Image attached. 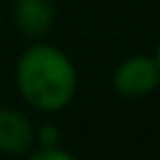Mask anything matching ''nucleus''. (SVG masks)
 <instances>
[{"mask_svg": "<svg viewBox=\"0 0 160 160\" xmlns=\"http://www.w3.org/2000/svg\"><path fill=\"white\" fill-rule=\"evenodd\" d=\"M15 85L30 108L60 112L75 98L78 70L65 50L50 42H32L15 62Z\"/></svg>", "mask_w": 160, "mask_h": 160, "instance_id": "nucleus-1", "label": "nucleus"}, {"mask_svg": "<svg viewBox=\"0 0 160 160\" xmlns=\"http://www.w3.org/2000/svg\"><path fill=\"white\" fill-rule=\"evenodd\" d=\"M160 85V65L155 55H130L112 72V88L122 98H145Z\"/></svg>", "mask_w": 160, "mask_h": 160, "instance_id": "nucleus-2", "label": "nucleus"}, {"mask_svg": "<svg viewBox=\"0 0 160 160\" xmlns=\"http://www.w3.org/2000/svg\"><path fill=\"white\" fill-rule=\"evenodd\" d=\"M35 148V125L15 108H0V152L28 155Z\"/></svg>", "mask_w": 160, "mask_h": 160, "instance_id": "nucleus-3", "label": "nucleus"}, {"mask_svg": "<svg viewBox=\"0 0 160 160\" xmlns=\"http://www.w3.org/2000/svg\"><path fill=\"white\" fill-rule=\"evenodd\" d=\"M12 20L20 35L30 40H40L55 20V2L52 0H15L12 2Z\"/></svg>", "mask_w": 160, "mask_h": 160, "instance_id": "nucleus-4", "label": "nucleus"}, {"mask_svg": "<svg viewBox=\"0 0 160 160\" xmlns=\"http://www.w3.org/2000/svg\"><path fill=\"white\" fill-rule=\"evenodd\" d=\"M28 160H80V158L72 155L70 150H62L60 145H52V148L30 150V158H28Z\"/></svg>", "mask_w": 160, "mask_h": 160, "instance_id": "nucleus-5", "label": "nucleus"}, {"mask_svg": "<svg viewBox=\"0 0 160 160\" xmlns=\"http://www.w3.org/2000/svg\"><path fill=\"white\" fill-rule=\"evenodd\" d=\"M35 145L38 148H52L60 145V130L50 122H42L40 128H35Z\"/></svg>", "mask_w": 160, "mask_h": 160, "instance_id": "nucleus-6", "label": "nucleus"}, {"mask_svg": "<svg viewBox=\"0 0 160 160\" xmlns=\"http://www.w3.org/2000/svg\"><path fill=\"white\" fill-rule=\"evenodd\" d=\"M155 60H158V65H160V42H158V50H155Z\"/></svg>", "mask_w": 160, "mask_h": 160, "instance_id": "nucleus-7", "label": "nucleus"}]
</instances>
